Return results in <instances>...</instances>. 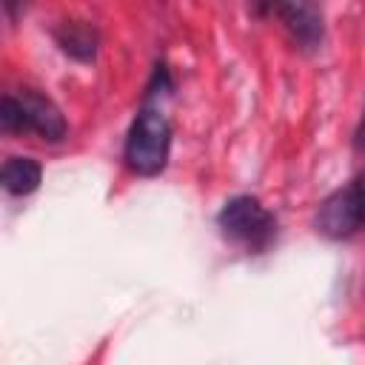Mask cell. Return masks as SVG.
<instances>
[{
	"instance_id": "cell-1",
	"label": "cell",
	"mask_w": 365,
	"mask_h": 365,
	"mask_svg": "<svg viewBox=\"0 0 365 365\" xmlns=\"http://www.w3.org/2000/svg\"><path fill=\"white\" fill-rule=\"evenodd\" d=\"M0 128L3 131H31L48 143H60L68 134V123L57 103L34 88L9 91L0 103Z\"/></svg>"
},
{
	"instance_id": "cell-2",
	"label": "cell",
	"mask_w": 365,
	"mask_h": 365,
	"mask_svg": "<svg viewBox=\"0 0 365 365\" xmlns=\"http://www.w3.org/2000/svg\"><path fill=\"white\" fill-rule=\"evenodd\" d=\"M168 151H171V125L165 114L157 108H140L123 145L125 165L140 177H154L165 168Z\"/></svg>"
},
{
	"instance_id": "cell-3",
	"label": "cell",
	"mask_w": 365,
	"mask_h": 365,
	"mask_svg": "<svg viewBox=\"0 0 365 365\" xmlns=\"http://www.w3.org/2000/svg\"><path fill=\"white\" fill-rule=\"evenodd\" d=\"M217 225H220L225 240H231V242H237V245H242L245 251H254V254L268 251L271 242L277 240V217H274V211H268L251 194L231 197L220 208Z\"/></svg>"
},
{
	"instance_id": "cell-4",
	"label": "cell",
	"mask_w": 365,
	"mask_h": 365,
	"mask_svg": "<svg viewBox=\"0 0 365 365\" xmlns=\"http://www.w3.org/2000/svg\"><path fill=\"white\" fill-rule=\"evenodd\" d=\"M314 228L328 240H348L365 228V174H356L319 202Z\"/></svg>"
},
{
	"instance_id": "cell-5",
	"label": "cell",
	"mask_w": 365,
	"mask_h": 365,
	"mask_svg": "<svg viewBox=\"0 0 365 365\" xmlns=\"http://www.w3.org/2000/svg\"><path fill=\"white\" fill-rule=\"evenodd\" d=\"M274 14L282 20L285 31L302 51H314L322 43V11L311 3H282L274 6Z\"/></svg>"
},
{
	"instance_id": "cell-6",
	"label": "cell",
	"mask_w": 365,
	"mask_h": 365,
	"mask_svg": "<svg viewBox=\"0 0 365 365\" xmlns=\"http://www.w3.org/2000/svg\"><path fill=\"white\" fill-rule=\"evenodd\" d=\"M54 40H57V46H60L68 57H74V60H80V63L94 60L97 46H100L97 29H94L88 20H74V17L60 20V26L54 29Z\"/></svg>"
},
{
	"instance_id": "cell-7",
	"label": "cell",
	"mask_w": 365,
	"mask_h": 365,
	"mask_svg": "<svg viewBox=\"0 0 365 365\" xmlns=\"http://www.w3.org/2000/svg\"><path fill=\"white\" fill-rule=\"evenodd\" d=\"M40 177H43V168L31 157H9L3 163V168H0V182L14 197L31 194L40 185Z\"/></svg>"
}]
</instances>
